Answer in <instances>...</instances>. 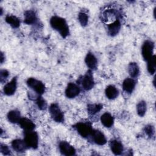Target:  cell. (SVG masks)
<instances>
[{
	"instance_id": "7",
	"label": "cell",
	"mask_w": 156,
	"mask_h": 156,
	"mask_svg": "<svg viewBox=\"0 0 156 156\" xmlns=\"http://www.w3.org/2000/svg\"><path fill=\"white\" fill-rule=\"evenodd\" d=\"M82 87L85 90H90L94 87V82L91 70H88L83 76L81 80Z\"/></svg>"
},
{
	"instance_id": "18",
	"label": "cell",
	"mask_w": 156,
	"mask_h": 156,
	"mask_svg": "<svg viewBox=\"0 0 156 156\" xmlns=\"http://www.w3.org/2000/svg\"><path fill=\"white\" fill-rule=\"evenodd\" d=\"M37 20L35 13L33 10H27L24 13V23L27 24H34Z\"/></svg>"
},
{
	"instance_id": "2",
	"label": "cell",
	"mask_w": 156,
	"mask_h": 156,
	"mask_svg": "<svg viewBox=\"0 0 156 156\" xmlns=\"http://www.w3.org/2000/svg\"><path fill=\"white\" fill-rule=\"evenodd\" d=\"M24 141L27 147L32 149L37 148L38 144V136L37 133L33 130L26 132Z\"/></svg>"
},
{
	"instance_id": "21",
	"label": "cell",
	"mask_w": 156,
	"mask_h": 156,
	"mask_svg": "<svg viewBox=\"0 0 156 156\" xmlns=\"http://www.w3.org/2000/svg\"><path fill=\"white\" fill-rule=\"evenodd\" d=\"M7 118L8 120L12 123L19 122L21 118L20 112L16 110H11L7 114Z\"/></svg>"
},
{
	"instance_id": "4",
	"label": "cell",
	"mask_w": 156,
	"mask_h": 156,
	"mask_svg": "<svg viewBox=\"0 0 156 156\" xmlns=\"http://www.w3.org/2000/svg\"><path fill=\"white\" fill-rule=\"evenodd\" d=\"M52 118L57 122H62L64 121V115L57 104H52L49 108Z\"/></svg>"
},
{
	"instance_id": "10",
	"label": "cell",
	"mask_w": 156,
	"mask_h": 156,
	"mask_svg": "<svg viewBox=\"0 0 156 156\" xmlns=\"http://www.w3.org/2000/svg\"><path fill=\"white\" fill-rule=\"evenodd\" d=\"M17 87V79L14 77L9 82L5 85L4 87V93L7 96L13 95L16 90Z\"/></svg>"
},
{
	"instance_id": "23",
	"label": "cell",
	"mask_w": 156,
	"mask_h": 156,
	"mask_svg": "<svg viewBox=\"0 0 156 156\" xmlns=\"http://www.w3.org/2000/svg\"><path fill=\"white\" fill-rule=\"evenodd\" d=\"M5 21L13 28H17L20 25V20L15 16L7 15L5 17Z\"/></svg>"
},
{
	"instance_id": "9",
	"label": "cell",
	"mask_w": 156,
	"mask_h": 156,
	"mask_svg": "<svg viewBox=\"0 0 156 156\" xmlns=\"http://www.w3.org/2000/svg\"><path fill=\"white\" fill-rule=\"evenodd\" d=\"M80 93V88L74 83L70 82L68 84L65 90V95L68 98H74Z\"/></svg>"
},
{
	"instance_id": "30",
	"label": "cell",
	"mask_w": 156,
	"mask_h": 156,
	"mask_svg": "<svg viewBox=\"0 0 156 156\" xmlns=\"http://www.w3.org/2000/svg\"><path fill=\"white\" fill-rule=\"evenodd\" d=\"M9 75V72L5 70V69H1V73H0V79L1 82L2 83L3 82L5 81L6 79L8 77Z\"/></svg>"
},
{
	"instance_id": "17",
	"label": "cell",
	"mask_w": 156,
	"mask_h": 156,
	"mask_svg": "<svg viewBox=\"0 0 156 156\" xmlns=\"http://www.w3.org/2000/svg\"><path fill=\"white\" fill-rule=\"evenodd\" d=\"M12 147L14 151L18 152H23L27 147L24 141L20 139H16L12 141Z\"/></svg>"
},
{
	"instance_id": "22",
	"label": "cell",
	"mask_w": 156,
	"mask_h": 156,
	"mask_svg": "<svg viewBox=\"0 0 156 156\" xmlns=\"http://www.w3.org/2000/svg\"><path fill=\"white\" fill-rule=\"evenodd\" d=\"M128 72L132 78L137 77L140 74V69L136 63L132 62L128 66Z\"/></svg>"
},
{
	"instance_id": "5",
	"label": "cell",
	"mask_w": 156,
	"mask_h": 156,
	"mask_svg": "<svg viewBox=\"0 0 156 156\" xmlns=\"http://www.w3.org/2000/svg\"><path fill=\"white\" fill-rule=\"evenodd\" d=\"M75 127L80 135L83 138H86L91 135L93 130L91 127V124L88 122H78L75 125Z\"/></svg>"
},
{
	"instance_id": "31",
	"label": "cell",
	"mask_w": 156,
	"mask_h": 156,
	"mask_svg": "<svg viewBox=\"0 0 156 156\" xmlns=\"http://www.w3.org/2000/svg\"><path fill=\"white\" fill-rule=\"evenodd\" d=\"M0 150L1 152L4 154V155H9L10 154V151L9 149L8 146L5 144H1L0 146Z\"/></svg>"
},
{
	"instance_id": "25",
	"label": "cell",
	"mask_w": 156,
	"mask_h": 156,
	"mask_svg": "<svg viewBox=\"0 0 156 156\" xmlns=\"http://www.w3.org/2000/svg\"><path fill=\"white\" fill-rule=\"evenodd\" d=\"M103 107L102 104H88L87 105V110L89 114L94 115L98 113Z\"/></svg>"
},
{
	"instance_id": "28",
	"label": "cell",
	"mask_w": 156,
	"mask_h": 156,
	"mask_svg": "<svg viewBox=\"0 0 156 156\" xmlns=\"http://www.w3.org/2000/svg\"><path fill=\"white\" fill-rule=\"evenodd\" d=\"M37 104L38 105V107L41 110H44L47 107V103L45 101L44 99L42 98L41 96H38L37 98Z\"/></svg>"
},
{
	"instance_id": "13",
	"label": "cell",
	"mask_w": 156,
	"mask_h": 156,
	"mask_svg": "<svg viewBox=\"0 0 156 156\" xmlns=\"http://www.w3.org/2000/svg\"><path fill=\"white\" fill-rule=\"evenodd\" d=\"M121 29V23L119 20L116 18L112 23L108 25V32L111 36H115L118 34Z\"/></svg>"
},
{
	"instance_id": "15",
	"label": "cell",
	"mask_w": 156,
	"mask_h": 156,
	"mask_svg": "<svg viewBox=\"0 0 156 156\" xmlns=\"http://www.w3.org/2000/svg\"><path fill=\"white\" fill-rule=\"evenodd\" d=\"M110 147L112 152L115 155H121L124 148L122 143L117 140H112L110 143Z\"/></svg>"
},
{
	"instance_id": "32",
	"label": "cell",
	"mask_w": 156,
	"mask_h": 156,
	"mask_svg": "<svg viewBox=\"0 0 156 156\" xmlns=\"http://www.w3.org/2000/svg\"><path fill=\"white\" fill-rule=\"evenodd\" d=\"M1 63H2L3 62V60H4V57H3V54L1 52Z\"/></svg>"
},
{
	"instance_id": "3",
	"label": "cell",
	"mask_w": 156,
	"mask_h": 156,
	"mask_svg": "<svg viewBox=\"0 0 156 156\" xmlns=\"http://www.w3.org/2000/svg\"><path fill=\"white\" fill-rule=\"evenodd\" d=\"M27 86L38 95H41L45 91L44 85L35 78L30 77L27 80Z\"/></svg>"
},
{
	"instance_id": "16",
	"label": "cell",
	"mask_w": 156,
	"mask_h": 156,
	"mask_svg": "<svg viewBox=\"0 0 156 156\" xmlns=\"http://www.w3.org/2000/svg\"><path fill=\"white\" fill-rule=\"evenodd\" d=\"M136 85V82L134 79L132 78H126L122 83V88L123 90L128 93H131L135 87Z\"/></svg>"
},
{
	"instance_id": "27",
	"label": "cell",
	"mask_w": 156,
	"mask_h": 156,
	"mask_svg": "<svg viewBox=\"0 0 156 156\" xmlns=\"http://www.w3.org/2000/svg\"><path fill=\"white\" fill-rule=\"evenodd\" d=\"M78 20L82 26H85L88 23V16L86 13L83 12H80L78 15Z\"/></svg>"
},
{
	"instance_id": "11",
	"label": "cell",
	"mask_w": 156,
	"mask_h": 156,
	"mask_svg": "<svg viewBox=\"0 0 156 156\" xmlns=\"http://www.w3.org/2000/svg\"><path fill=\"white\" fill-rule=\"evenodd\" d=\"M93 141L98 145H104L107 143V139L102 132L98 130H93L91 134Z\"/></svg>"
},
{
	"instance_id": "24",
	"label": "cell",
	"mask_w": 156,
	"mask_h": 156,
	"mask_svg": "<svg viewBox=\"0 0 156 156\" xmlns=\"http://www.w3.org/2000/svg\"><path fill=\"white\" fill-rule=\"evenodd\" d=\"M147 105L145 101H141L138 103L136 105V111L137 113L140 116H143L146 112Z\"/></svg>"
},
{
	"instance_id": "6",
	"label": "cell",
	"mask_w": 156,
	"mask_h": 156,
	"mask_svg": "<svg viewBox=\"0 0 156 156\" xmlns=\"http://www.w3.org/2000/svg\"><path fill=\"white\" fill-rule=\"evenodd\" d=\"M154 44L152 41L146 40L141 48V54L143 58L147 61L153 55Z\"/></svg>"
},
{
	"instance_id": "8",
	"label": "cell",
	"mask_w": 156,
	"mask_h": 156,
	"mask_svg": "<svg viewBox=\"0 0 156 156\" xmlns=\"http://www.w3.org/2000/svg\"><path fill=\"white\" fill-rule=\"evenodd\" d=\"M59 149L62 154L69 156L74 155L76 154L74 147L66 141H62L59 144Z\"/></svg>"
},
{
	"instance_id": "29",
	"label": "cell",
	"mask_w": 156,
	"mask_h": 156,
	"mask_svg": "<svg viewBox=\"0 0 156 156\" xmlns=\"http://www.w3.org/2000/svg\"><path fill=\"white\" fill-rule=\"evenodd\" d=\"M144 131L148 135L149 137H152L154 135V128L151 125H147L144 127Z\"/></svg>"
},
{
	"instance_id": "20",
	"label": "cell",
	"mask_w": 156,
	"mask_h": 156,
	"mask_svg": "<svg viewBox=\"0 0 156 156\" xmlns=\"http://www.w3.org/2000/svg\"><path fill=\"white\" fill-rule=\"evenodd\" d=\"M101 121L105 127H110L113 124L114 118L109 113L106 112L101 116Z\"/></svg>"
},
{
	"instance_id": "19",
	"label": "cell",
	"mask_w": 156,
	"mask_h": 156,
	"mask_svg": "<svg viewBox=\"0 0 156 156\" xmlns=\"http://www.w3.org/2000/svg\"><path fill=\"white\" fill-rule=\"evenodd\" d=\"M105 95L109 99H114L118 96V90L113 85H108L105 90Z\"/></svg>"
},
{
	"instance_id": "1",
	"label": "cell",
	"mask_w": 156,
	"mask_h": 156,
	"mask_svg": "<svg viewBox=\"0 0 156 156\" xmlns=\"http://www.w3.org/2000/svg\"><path fill=\"white\" fill-rule=\"evenodd\" d=\"M50 24L54 30L59 32L63 38H66L69 35V27L64 18L54 16L50 20Z\"/></svg>"
},
{
	"instance_id": "14",
	"label": "cell",
	"mask_w": 156,
	"mask_h": 156,
	"mask_svg": "<svg viewBox=\"0 0 156 156\" xmlns=\"http://www.w3.org/2000/svg\"><path fill=\"white\" fill-rule=\"evenodd\" d=\"M85 62L87 66L90 69H95L97 67L98 60L94 55L91 52H88L85 58Z\"/></svg>"
},
{
	"instance_id": "26",
	"label": "cell",
	"mask_w": 156,
	"mask_h": 156,
	"mask_svg": "<svg viewBox=\"0 0 156 156\" xmlns=\"http://www.w3.org/2000/svg\"><path fill=\"white\" fill-rule=\"evenodd\" d=\"M147 71L151 74H154L155 72V55H153L147 60Z\"/></svg>"
},
{
	"instance_id": "12",
	"label": "cell",
	"mask_w": 156,
	"mask_h": 156,
	"mask_svg": "<svg viewBox=\"0 0 156 156\" xmlns=\"http://www.w3.org/2000/svg\"><path fill=\"white\" fill-rule=\"evenodd\" d=\"M18 123L25 132L32 131L35 127V124L27 118H21Z\"/></svg>"
}]
</instances>
